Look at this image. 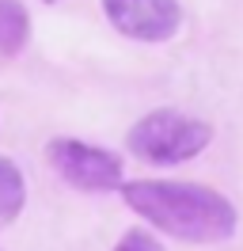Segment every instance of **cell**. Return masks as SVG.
<instances>
[{
  "label": "cell",
  "mask_w": 243,
  "mask_h": 251,
  "mask_svg": "<svg viewBox=\"0 0 243 251\" xmlns=\"http://www.w3.org/2000/svg\"><path fill=\"white\" fill-rule=\"evenodd\" d=\"M46 160L76 190L99 194V190H118L122 187V160L114 152H106V149L73 141V137H57V141L46 145Z\"/></svg>",
  "instance_id": "cell-3"
},
{
  "label": "cell",
  "mask_w": 243,
  "mask_h": 251,
  "mask_svg": "<svg viewBox=\"0 0 243 251\" xmlns=\"http://www.w3.org/2000/svg\"><path fill=\"white\" fill-rule=\"evenodd\" d=\"M122 198L137 217L156 225L160 232L186 244H220L236 236V205L220 190L201 183H171V179H137L122 183Z\"/></svg>",
  "instance_id": "cell-1"
},
{
  "label": "cell",
  "mask_w": 243,
  "mask_h": 251,
  "mask_svg": "<svg viewBox=\"0 0 243 251\" xmlns=\"http://www.w3.org/2000/svg\"><path fill=\"white\" fill-rule=\"evenodd\" d=\"M213 141V126L201 118H190L182 110H152L129 129V152L148 164H182L194 160Z\"/></svg>",
  "instance_id": "cell-2"
},
{
  "label": "cell",
  "mask_w": 243,
  "mask_h": 251,
  "mask_svg": "<svg viewBox=\"0 0 243 251\" xmlns=\"http://www.w3.org/2000/svg\"><path fill=\"white\" fill-rule=\"evenodd\" d=\"M46 4H53V0H46Z\"/></svg>",
  "instance_id": "cell-8"
},
{
  "label": "cell",
  "mask_w": 243,
  "mask_h": 251,
  "mask_svg": "<svg viewBox=\"0 0 243 251\" xmlns=\"http://www.w3.org/2000/svg\"><path fill=\"white\" fill-rule=\"evenodd\" d=\"M114 251H164V248H160V244H156L148 232L133 228V232H125V236L118 240V248H114Z\"/></svg>",
  "instance_id": "cell-7"
},
{
  "label": "cell",
  "mask_w": 243,
  "mask_h": 251,
  "mask_svg": "<svg viewBox=\"0 0 243 251\" xmlns=\"http://www.w3.org/2000/svg\"><path fill=\"white\" fill-rule=\"evenodd\" d=\"M103 12L125 38L137 42H167L182 27L179 0H103Z\"/></svg>",
  "instance_id": "cell-4"
},
{
  "label": "cell",
  "mask_w": 243,
  "mask_h": 251,
  "mask_svg": "<svg viewBox=\"0 0 243 251\" xmlns=\"http://www.w3.org/2000/svg\"><path fill=\"white\" fill-rule=\"evenodd\" d=\"M23 202H27L23 172H19L8 156H0V225H12V221L23 213Z\"/></svg>",
  "instance_id": "cell-6"
},
{
  "label": "cell",
  "mask_w": 243,
  "mask_h": 251,
  "mask_svg": "<svg viewBox=\"0 0 243 251\" xmlns=\"http://www.w3.org/2000/svg\"><path fill=\"white\" fill-rule=\"evenodd\" d=\"M30 42V16L19 0H0V65L23 53Z\"/></svg>",
  "instance_id": "cell-5"
}]
</instances>
